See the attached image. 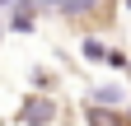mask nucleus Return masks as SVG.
Returning <instances> with one entry per match:
<instances>
[{
	"label": "nucleus",
	"mask_w": 131,
	"mask_h": 126,
	"mask_svg": "<svg viewBox=\"0 0 131 126\" xmlns=\"http://www.w3.org/2000/svg\"><path fill=\"white\" fill-rule=\"evenodd\" d=\"M0 5H5V0H0Z\"/></svg>",
	"instance_id": "nucleus-2"
},
{
	"label": "nucleus",
	"mask_w": 131,
	"mask_h": 126,
	"mask_svg": "<svg viewBox=\"0 0 131 126\" xmlns=\"http://www.w3.org/2000/svg\"><path fill=\"white\" fill-rule=\"evenodd\" d=\"M94 126H117V121H112L108 112H94Z\"/></svg>",
	"instance_id": "nucleus-1"
}]
</instances>
